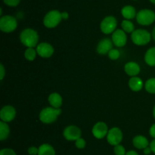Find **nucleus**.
Masks as SVG:
<instances>
[{
	"label": "nucleus",
	"instance_id": "obj_15",
	"mask_svg": "<svg viewBox=\"0 0 155 155\" xmlns=\"http://www.w3.org/2000/svg\"><path fill=\"white\" fill-rule=\"evenodd\" d=\"M124 71L128 75L131 77L138 75L140 73L141 68L139 64L135 62H129L124 66Z\"/></svg>",
	"mask_w": 155,
	"mask_h": 155
},
{
	"label": "nucleus",
	"instance_id": "obj_21",
	"mask_svg": "<svg viewBox=\"0 0 155 155\" xmlns=\"http://www.w3.org/2000/svg\"><path fill=\"white\" fill-rule=\"evenodd\" d=\"M38 155H56V153L51 144H42L39 147Z\"/></svg>",
	"mask_w": 155,
	"mask_h": 155
},
{
	"label": "nucleus",
	"instance_id": "obj_24",
	"mask_svg": "<svg viewBox=\"0 0 155 155\" xmlns=\"http://www.w3.org/2000/svg\"><path fill=\"white\" fill-rule=\"evenodd\" d=\"M36 54H37V52L34 48H27L24 52V57L27 60L32 62L36 59Z\"/></svg>",
	"mask_w": 155,
	"mask_h": 155
},
{
	"label": "nucleus",
	"instance_id": "obj_8",
	"mask_svg": "<svg viewBox=\"0 0 155 155\" xmlns=\"http://www.w3.org/2000/svg\"><path fill=\"white\" fill-rule=\"evenodd\" d=\"M123 140V132L118 127H114L109 129L107 135V141L110 145L116 146L120 144Z\"/></svg>",
	"mask_w": 155,
	"mask_h": 155
},
{
	"label": "nucleus",
	"instance_id": "obj_26",
	"mask_svg": "<svg viewBox=\"0 0 155 155\" xmlns=\"http://www.w3.org/2000/svg\"><path fill=\"white\" fill-rule=\"evenodd\" d=\"M108 57L110 58L111 60H117L120 58V52L117 50V49H112L111 50H110L108 53Z\"/></svg>",
	"mask_w": 155,
	"mask_h": 155
},
{
	"label": "nucleus",
	"instance_id": "obj_29",
	"mask_svg": "<svg viewBox=\"0 0 155 155\" xmlns=\"http://www.w3.org/2000/svg\"><path fill=\"white\" fill-rule=\"evenodd\" d=\"M0 155H17L12 148H3L0 150Z\"/></svg>",
	"mask_w": 155,
	"mask_h": 155
},
{
	"label": "nucleus",
	"instance_id": "obj_22",
	"mask_svg": "<svg viewBox=\"0 0 155 155\" xmlns=\"http://www.w3.org/2000/svg\"><path fill=\"white\" fill-rule=\"evenodd\" d=\"M10 134V129L8 126L7 122L2 121L0 122V141H5L7 139Z\"/></svg>",
	"mask_w": 155,
	"mask_h": 155
},
{
	"label": "nucleus",
	"instance_id": "obj_37",
	"mask_svg": "<svg viewBox=\"0 0 155 155\" xmlns=\"http://www.w3.org/2000/svg\"><path fill=\"white\" fill-rule=\"evenodd\" d=\"M126 155H139V153H138L136 150H131L127 151V153H126Z\"/></svg>",
	"mask_w": 155,
	"mask_h": 155
},
{
	"label": "nucleus",
	"instance_id": "obj_2",
	"mask_svg": "<svg viewBox=\"0 0 155 155\" xmlns=\"http://www.w3.org/2000/svg\"><path fill=\"white\" fill-rule=\"evenodd\" d=\"M61 112L60 108H54L52 106L45 107L42 109L39 113V120L45 124H50L57 120Z\"/></svg>",
	"mask_w": 155,
	"mask_h": 155
},
{
	"label": "nucleus",
	"instance_id": "obj_33",
	"mask_svg": "<svg viewBox=\"0 0 155 155\" xmlns=\"http://www.w3.org/2000/svg\"><path fill=\"white\" fill-rule=\"evenodd\" d=\"M149 134L153 138H155V123L151 126L149 129Z\"/></svg>",
	"mask_w": 155,
	"mask_h": 155
},
{
	"label": "nucleus",
	"instance_id": "obj_16",
	"mask_svg": "<svg viewBox=\"0 0 155 155\" xmlns=\"http://www.w3.org/2000/svg\"><path fill=\"white\" fill-rule=\"evenodd\" d=\"M133 144L134 147L137 149H145L149 146V141L146 137L143 135H136L133 138Z\"/></svg>",
	"mask_w": 155,
	"mask_h": 155
},
{
	"label": "nucleus",
	"instance_id": "obj_38",
	"mask_svg": "<svg viewBox=\"0 0 155 155\" xmlns=\"http://www.w3.org/2000/svg\"><path fill=\"white\" fill-rule=\"evenodd\" d=\"M151 36H152L153 39H154V40L155 41V27H154V29H153V30H152V34H151Z\"/></svg>",
	"mask_w": 155,
	"mask_h": 155
},
{
	"label": "nucleus",
	"instance_id": "obj_1",
	"mask_svg": "<svg viewBox=\"0 0 155 155\" xmlns=\"http://www.w3.org/2000/svg\"><path fill=\"white\" fill-rule=\"evenodd\" d=\"M20 40L23 45L28 48L37 46L39 42V35L35 30L32 28H26L22 30L20 34Z\"/></svg>",
	"mask_w": 155,
	"mask_h": 155
},
{
	"label": "nucleus",
	"instance_id": "obj_3",
	"mask_svg": "<svg viewBox=\"0 0 155 155\" xmlns=\"http://www.w3.org/2000/svg\"><path fill=\"white\" fill-rule=\"evenodd\" d=\"M151 34L146 30L137 29L131 34V40L133 43L137 46L147 45L151 41Z\"/></svg>",
	"mask_w": 155,
	"mask_h": 155
},
{
	"label": "nucleus",
	"instance_id": "obj_39",
	"mask_svg": "<svg viewBox=\"0 0 155 155\" xmlns=\"http://www.w3.org/2000/svg\"><path fill=\"white\" fill-rule=\"evenodd\" d=\"M153 115H154V118L155 119V106H154V109H153Z\"/></svg>",
	"mask_w": 155,
	"mask_h": 155
},
{
	"label": "nucleus",
	"instance_id": "obj_23",
	"mask_svg": "<svg viewBox=\"0 0 155 155\" xmlns=\"http://www.w3.org/2000/svg\"><path fill=\"white\" fill-rule=\"evenodd\" d=\"M121 27H122V30H124L126 33H132L135 30L134 24L130 20H124L121 23Z\"/></svg>",
	"mask_w": 155,
	"mask_h": 155
},
{
	"label": "nucleus",
	"instance_id": "obj_20",
	"mask_svg": "<svg viewBox=\"0 0 155 155\" xmlns=\"http://www.w3.org/2000/svg\"><path fill=\"white\" fill-rule=\"evenodd\" d=\"M145 62L149 66H155V46L147 50L145 55Z\"/></svg>",
	"mask_w": 155,
	"mask_h": 155
},
{
	"label": "nucleus",
	"instance_id": "obj_34",
	"mask_svg": "<svg viewBox=\"0 0 155 155\" xmlns=\"http://www.w3.org/2000/svg\"><path fill=\"white\" fill-rule=\"evenodd\" d=\"M150 147H151V150H152V152L154 153H155V138H154V139L151 141V142L149 144Z\"/></svg>",
	"mask_w": 155,
	"mask_h": 155
},
{
	"label": "nucleus",
	"instance_id": "obj_14",
	"mask_svg": "<svg viewBox=\"0 0 155 155\" xmlns=\"http://www.w3.org/2000/svg\"><path fill=\"white\" fill-rule=\"evenodd\" d=\"M113 42L109 38H104L98 43L96 50L100 55H105L113 49Z\"/></svg>",
	"mask_w": 155,
	"mask_h": 155
},
{
	"label": "nucleus",
	"instance_id": "obj_40",
	"mask_svg": "<svg viewBox=\"0 0 155 155\" xmlns=\"http://www.w3.org/2000/svg\"><path fill=\"white\" fill-rule=\"evenodd\" d=\"M150 2H152L153 4H155V0H149Z\"/></svg>",
	"mask_w": 155,
	"mask_h": 155
},
{
	"label": "nucleus",
	"instance_id": "obj_7",
	"mask_svg": "<svg viewBox=\"0 0 155 155\" xmlns=\"http://www.w3.org/2000/svg\"><path fill=\"white\" fill-rule=\"evenodd\" d=\"M117 26V21L114 16H107L101 21L100 24V28L101 32L104 34H110L115 31Z\"/></svg>",
	"mask_w": 155,
	"mask_h": 155
},
{
	"label": "nucleus",
	"instance_id": "obj_32",
	"mask_svg": "<svg viewBox=\"0 0 155 155\" xmlns=\"http://www.w3.org/2000/svg\"><path fill=\"white\" fill-rule=\"evenodd\" d=\"M5 67L2 64L0 65V79L3 80L5 77Z\"/></svg>",
	"mask_w": 155,
	"mask_h": 155
},
{
	"label": "nucleus",
	"instance_id": "obj_10",
	"mask_svg": "<svg viewBox=\"0 0 155 155\" xmlns=\"http://www.w3.org/2000/svg\"><path fill=\"white\" fill-rule=\"evenodd\" d=\"M108 131V127L106 123L103 122H97L96 124L94 125L92 129V135L97 139H102L104 137L107 136Z\"/></svg>",
	"mask_w": 155,
	"mask_h": 155
},
{
	"label": "nucleus",
	"instance_id": "obj_11",
	"mask_svg": "<svg viewBox=\"0 0 155 155\" xmlns=\"http://www.w3.org/2000/svg\"><path fill=\"white\" fill-rule=\"evenodd\" d=\"M15 115H16V110L14 106L10 105L3 106L0 111V119L5 122H12L15 118Z\"/></svg>",
	"mask_w": 155,
	"mask_h": 155
},
{
	"label": "nucleus",
	"instance_id": "obj_12",
	"mask_svg": "<svg viewBox=\"0 0 155 155\" xmlns=\"http://www.w3.org/2000/svg\"><path fill=\"white\" fill-rule=\"evenodd\" d=\"M112 42L116 46L123 47L127 44V36L126 32L121 29H117L112 34Z\"/></svg>",
	"mask_w": 155,
	"mask_h": 155
},
{
	"label": "nucleus",
	"instance_id": "obj_9",
	"mask_svg": "<svg viewBox=\"0 0 155 155\" xmlns=\"http://www.w3.org/2000/svg\"><path fill=\"white\" fill-rule=\"evenodd\" d=\"M81 130L74 125L67 126L63 132L64 137L68 141H77L78 138H81Z\"/></svg>",
	"mask_w": 155,
	"mask_h": 155
},
{
	"label": "nucleus",
	"instance_id": "obj_36",
	"mask_svg": "<svg viewBox=\"0 0 155 155\" xmlns=\"http://www.w3.org/2000/svg\"><path fill=\"white\" fill-rule=\"evenodd\" d=\"M61 17H62V19H64L67 20L68 18H69V15L67 12H61Z\"/></svg>",
	"mask_w": 155,
	"mask_h": 155
},
{
	"label": "nucleus",
	"instance_id": "obj_17",
	"mask_svg": "<svg viewBox=\"0 0 155 155\" xmlns=\"http://www.w3.org/2000/svg\"><path fill=\"white\" fill-rule=\"evenodd\" d=\"M129 87L133 91L138 92V91H140L143 88V81L140 78L134 76V77H132L129 81Z\"/></svg>",
	"mask_w": 155,
	"mask_h": 155
},
{
	"label": "nucleus",
	"instance_id": "obj_18",
	"mask_svg": "<svg viewBox=\"0 0 155 155\" xmlns=\"http://www.w3.org/2000/svg\"><path fill=\"white\" fill-rule=\"evenodd\" d=\"M48 102H49L50 105H51L52 107L54 108H60L62 106V103H63V99L62 97L61 96V94H59L58 93H52V94H50L48 96Z\"/></svg>",
	"mask_w": 155,
	"mask_h": 155
},
{
	"label": "nucleus",
	"instance_id": "obj_30",
	"mask_svg": "<svg viewBox=\"0 0 155 155\" xmlns=\"http://www.w3.org/2000/svg\"><path fill=\"white\" fill-rule=\"evenodd\" d=\"M21 0H3L4 3L7 5L11 6V7H15L20 3Z\"/></svg>",
	"mask_w": 155,
	"mask_h": 155
},
{
	"label": "nucleus",
	"instance_id": "obj_6",
	"mask_svg": "<svg viewBox=\"0 0 155 155\" xmlns=\"http://www.w3.org/2000/svg\"><path fill=\"white\" fill-rule=\"evenodd\" d=\"M18 21L12 15H5L0 18V29L5 33H11L16 30Z\"/></svg>",
	"mask_w": 155,
	"mask_h": 155
},
{
	"label": "nucleus",
	"instance_id": "obj_13",
	"mask_svg": "<svg viewBox=\"0 0 155 155\" xmlns=\"http://www.w3.org/2000/svg\"><path fill=\"white\" fill-rule=\"evenodd\" d=\"M54 47L48 43H41L36 46L37 54L42 58H49L54 53Z\"/></svg>",
	"mask_w": 155,
	"mask_h": 155
},
{
	"label": "nucleus",
	"instance_id": "obj_19",
	"mask_svg": "<svg viewBox=\"0 0 155 155\" xmlns=\"http://www.w3.org/2000/svg\"><path fill=\"white\" fill-rule=\"evenodd\" d=\"M121 14H122L123 17L127 20L133 19L137 15L135 8L131 5L124 6L121 10Z\"/></svg>",
	"mask_w": 155,
	"mask_h": 155
},
{
	"label": "nucleus",
	"instance_id": "obj_35",
	"mask_svg": "<svg viewBox=\"0 0 155 155\" xmlns=\"http://www.w3.org/2000/svg\"><path fill=\"white\" fill-rule=\"evenodd\" d=\"M143 152H144V153H145V155H148V154H150V153H151V152H152V150H151V147H150V146H148V147H147L146 148L144 149Z\"/></svg>",
	"mask_w": 155,
	"mask_h": 155
},
{
	"label": "nucleus",
	"instance_id": "obj_5",
	"mask_svg": "<svg viewBox=\"0 0 155 155\" xmlns=\"http://www.w3.org/2000/svg\"><path fill=\"white\" fill-rule=\"evenodd\" d=\"M136 21L141 25H151L155 21L154 12L150 9H142L136 15Z\"/></svg>",
	"mask_w": 155,
	"mask_h": 155
},
{
	"label": "nucleus",
	"instance_id": "obj_31",
	"mask_svg": "<svg viewBox=\"0 0 155 155\" xmlns=\"http://www.w3.org/2000/svg\"><path fill=\"white\" fill-rule=\"evenodd\" d=\"M27 152L30 155H38L39 153V147H34V146H32L30 147L27 150Z\"/></svg>",
	"mask_w": 155,
	"mask_h": 155
},
{
	"label": "nucleus",
	"instance_id": "obj_4",
	"mask_svg": "<svg viewBox=\"0 0 155 155\" xmlns=\"http://www.w3.org/2000/svg\"><path fill=\"white\" fill-rule=\"evenodd\" d=\"M61 20V13L59 11L51 10L44 17L43 24L48 28H54L60 24Z\"/></svg>",
	"mask_w": 155,
	"mask_h": 155
},
{
	"label": "nucleus",
	"instance_id": "obj_27",
	"mask_svg": "<svg viewBox=\"0 0 155 155\" xmlns=\"http://www.w3.org/2000/svg\"><path fill=\"white\" fill-rule=\"evenodd\" d=\"M114 153L115 155H126L127 151H126L125 147L120 144L114 146Z\"/></svg>",
	"mask_w": 155,
	"mask_h": 155
},
{
	"label": "nucleus",
	"instance_id": "obj_25",
	"mask_svg": "<svg viewBox=\"0 0 155 155\" xmlns=\"http://www.w3.org/2000/svg\"><path fill=\"white\" fill-rule=\"evenodd\" d=\"M145 88L147 92L150 94H155V78H151L146 81Z\"/></svg>",
	"mask_w": 155,
	"mask_h": 155
},
{
	"label": "nucleus",
	"instance_id": "obj_28",
	"mask_svg": "<svg viewBox=\"0 0 155 155\" xmlns=\"http://www.w3.org/2000/svg\"><path fill=\"white\" fill-rule=\"evenodd\" d=\"M75 145L78 149H83L86 145V142L83 138H80L75 141Z\"/></svg>",
	"mask_w": 155,
	"mask_h": 155
}]
</instances>
